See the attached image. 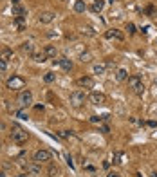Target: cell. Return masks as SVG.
<instances>
[{"label": "cell", "instance_id": "18", "mask_svg": "<svg viewBox=\"0 0 157 177\" xmlns=\"http://www.w3.org/2000/svg\"><path fill=\"white\" fill-rule=\"evenodd\" d=\"M33 60L38 62V63H43L47 60V54H45V52H34V54H33Z\"/></svg>", "mask_w": 157, "mask_h": 177}, {"label": "cell", "instance_id": "17", "mask_svg": "<svg viewBox=\"0 0 157 177\" xmlns=\"http://www.w3.org/2000/svg\"><path fill=\"white\" fill-rule=\"evenodd\" d=\"M126 78H128L126 69H117V73H116V80H117V82H125Z\"/></svg>", "mask_w": 157, "mask_h": 177}, {"label": "cell", "instance_id": "34", "mask_svg": "<svg viewBox=\"0 0 157 177\" xmlns=\"http://www.w3.org/2000/svg\"><path fill=\"white\" fill-rule=\"evenodd\" d=\"M105 67H107V69H116V62H107Z\"/></svg>", "mask_w": 157, "mask_h": 177}, {"label": "cell", "instance_id": "35", "mask_svg": "<svg viewBox=\"0 0 157 177\" xmlns=\"http://www.w3.org/2000/svg\"><path fill=\"white\" fill-rule=\"evenodd\" d=\"M101 132H103V134H108V132H110V128H108L107 125H101Z\"/></svg>", "mask_w": 157, "mask_h": 177}, {"label": "cell", "instance_id": "5", "mask_svg": "<svg viewBox=\"0 0 157 177\" xmlns=\"http://www.w3.org/2000/svg\"><path fill=\"white\" fill-rule=\"evenodd\" d=\"M31 103H33V94H31V91H24V92H20V96H18V105H20L22 108L29 107Z\"/></svg>", "mask_w": 157, "mask_h": 177}, {"label": "cell", "instance_id": "6", "mask_svg": "<svg viewBox=\"0 0 157 177\" xmlns=\"http://www.w3.org/2000/svg\"><path fill=\"white\" fill-rule=\"evenodd\" d=\"M76 85L81 87V89H92V87H94V80H92L90 76H81V78L76 80Z\"/></svg>", "mask_w": 157, "mask_h": 177}, {"label": "cell", "instance_id": "10", "mask_svg": "<svg viewBox=\"0 0 157 177\" xmlns=\"http://www.w3.org/2000/svg\"><path fill=\"white\" fill-rule=\"evenodd\" d=\"M105 36H107V38H110V40H112V38H114V40H123V38H125V36H123V33L119 31V29H110V31H107Z\"/></svg>", "mask_w": 157, "mask_h": 177}, {"label": "cell", "instance_id": "30", "mask_svg": "<svg viewBox=\"0 0 157 177\" xmlns=\"http://www.w3.org/2000/svg\"><path fill=\"white\" fill-rule=\"evenodd\" d=\"M60 135H62L63 139H71V137H72V134H71L69 130H62V132H60Z\"/></svg>", "mask_w": 157, "mask_h": 177}, {"label": "cell", "instance_id": "7", "mask_svg": "<svg viewBox=\"0 0 157 177\" xmlns=\"http://www.w3.org/2000/svg\"><path fill=\"white\" fill-rule=\"evenodd\" d=\"M89 100H90L94 105H103L105 101H107V96H105L103 92H92L90 96H89Z\"/></svg>", "mask_w": 157, "mask_h": 177}, {"label": "cell", "instance_id": "23", "mask_svg": "<svg viewBox=\"0 0 157 177\" xmlns=\"http://www.w3.org/2000/svg\"><path fill=\"white\" fill-rule=\"evenodd\" d=\"M121 157H123V152H119V150H117V152L114 154V161H112V163H114V165H121V163H123V161H121Z\"/></svg>", "mask_w": 157, "mask_h": 177}, {"label": "cell", "instance_id": "9", "mask_svg": "<svg viewBox=\"0 0 157 177\" xmlns=\"http://www.w3.org/2000/svg\"><path fill=\"white\" fill-rule=\"evenodd\" d=\"M54 63H58L63 71H71L72 69V62L69 58H60V60H54Z\"/></svg>", "mask_w": 157, "mask_h": 177}, {"label": "cell", "instance_id": "29", "mask_svg": "<svg viewBox=\"0 0 157 177\" xmlns=\"http://www.w3.org/2000/svg\"><path fill=\"white\" fill-rule=\"evenodd\" d=\"M126 31L130 33V34H134V33H136V25H134L132 22H130V24H126Z\"/></svg>", "mask_w": 157, "mask_h": 177}, {"label": "cell", "instance_id": "37", "mask_svg": "<svg viewBox=\"0 0 157 177\" xmlns=\"http://www.w3.org/2000/svg\"><path fill=\"white\" fill-rule=\"evenodd\" d=\"M148 125H150V126H157V123H155V121H148Z\"/></svg>", "mask_w": 157, "mask_h": 177}, {"label": "cell", "instance_id": "40", "mask_svg": "<svg viewBox=\"0 0 157 177\" xmlns=\"http://www.w3.org/2000/svg\"><path fill=\"white\" fill-rule=\"evenodd\" d=\"M110 2H112V4H114V2H119V0H110Z\"/></svg>", "mask_w": 157, "mask_h": 177}, {"label": "cell", "instance_id": "24", "mask_svg": "<svg viewBox=\"0 0 157 177\" xmlns=\"http://www.w3.org/2000/svg\"><path fill=\"white\" fill-rule=\"evenodd\" d=\"M15 22H16V27L20 29V31H24V16H15Z\"/></svg>", "mask_w": 157, "mask_h": 177}, {"label": "cell", "instance_id": "38", "mask_svg": "<svg viewBox=\"0 0 157 177\" xmlns=\"http://www.w3.org/2000/svg\"><path fill=\"white\" fill-rule=\"evenodd\" d=\"M11 2H13V4H20V0H11Z\"/></svg>", "mask_w": 157, "mask_h": 177}, {"label": "cell", "instance_id": "4", "mask_svg": "<svg viewBox=\"0 0 157 177\" xmlns=\"http://www.w3.org/2000/svg\"><path fill=\"white\" fill-rule=\"evenodd\" d=\"M52 154L49 150H38V152H34V156H33V161L34 163H38V165H42V163H47V161H51Z\"/></svg>", "mask_w": 157, "mask_h": 177}, {"label": "cell", "instance_id": "20", "mask_svg": "<svg viewBox=\"0 0 157 177\" xmlns=\"http://www.w3.org/2000/svg\"><path fill=\"white\" fill-rule=\"evenodd\" d=\"M43 52L47 54V58H56V47H54V45H47Z\"/></svg>", "mask_w": 157, "mask_h": 177}, {"label": "cell", "instance_id": "11", "mask_svg": "<svg viewBox=\"0 0 157 177\" xmlns=\"http://www.w3.org/2000/svg\"><path fill=\"white\" fill-rule=\"evenodd\" d=\"M24 166H25V170H27L29 174H34V175H38V174L42 172V168L38 166V163H34V161H33V163H27V165H24Z\"/></svg>", "mask_w": 157, "mask_h": 177}, {"label": "cell", "instance_id": "15", "mask_svg": "<svg viewBox=\"0 0 157 177\" xmlns=\"http://www.w3.org/2000/svg\"><path fill=\"white\" fill-rule=\"evenodd\" d=\"M22 51L25 52V54H29V56H33L34 54V47H33L31 42H24L22 43Z\"/></svg>", "mask_w": 157, "mask_h": 177}, {"label": "cell", "instance_id": "41", "mask_svg": "<svg viewBox=\"0 0 157 177\" xmlns=\"http://www.w3.org/2000/svg\"><path fill=\"white\" fill-rule=\"evenodd\" d=\"M0 177H4V174H0Z\"/></svg>", "mask_w": 157, "mask_h": 177}, {"label": "cell", "instance_id": "22", "mask_svg": "<svg viewBox=\"0 0 157 177\" xmlns=\"http://www.w3.org/2000/svg\"><path fill=\"white\" fill-rule=\"evenodd\" d=\"M105 71H107L105 63H98V65H94V73H96V74H103Z\"/></svg>", "mask_w": 157, "mask_h": 177}, {"label": "cell", "instance_id": "14", "mask_svg": "<svg viewBox=\"0 0 157 177\" xmlns=\"http://www.w3.org/2000/svg\"><path fill=\"white\" fill-rule=\"evenodd\" d=\"M126 80H128V87H130V89H136L137 85H141V83H143L139 76H128Z\"/></svg>", "mask_w": 157, "mask_h": 177}, {"label": "cell", "instance_id": "28", "mask_svg": "<svg viewBox=\"0 0 157 177\" xmlns=\"http://www.w3.org/2000/svg\"><path fill=\"white\" fill-rule=\"evenodd\" d=\"M58 172H60V170H58V166H54V165H51V166H49V177H54Z\"/></svg>", "mask_w": 157, "mask_h": 177}, {"label": "cell", "instance_id": "16", "mask_svg": "<svg viewBox=\"0 0 157 177\" xmlns=\"http://www.w3.org/2000/svg\"><path fill=\"white\" fill-rule=\"evenodd\" d=\"M85 9H87V4H85L83 0L74 2V11H76V13H85Z\"/></svg>", "mask_w": 157, "mask_h": 177}, {"label": "cell", "instance_id": "19", "mask_svg": "<svg viewBox=\"0 0 157 177\" xmlns=\"http://www.w3.org/2000/svg\"><path fill=\"white\" fill-rule=\"evenodd\" d=\"M105 7V2L103 0H96L94 4H92V11H96V13H101Z\"/></svg>", "mask_w": 157, "mask_h": 177}, {"label": "cell", "instance_id": "39", "mask_svg": "<svg viewBox=\"0 0 157 177\" xmlns=\"http://www.w3.org/2000/svg\"><path fill=\"white\" fill-rule=\"evenodd\" d=\"M152 177H157V172H154V174H152Z\"/></svg>", "mask_w": 157, "mask_h": 177}, {"label": "cell", "instance_id": "8", "mask_svg": "<svg viewBox=\"0 0 157 177\" xmlns=\"http://www.w3.org/2000/svg\"><path fill=\"white\" fill-rule=\"evenodd\" d=\"M38 20H40V24H51V22L54 20V13H51V11H43V13L38 15Z\"/></svg>", "mask_w": 157, "mask_h": 177}, {"label": "cell", "instance_id": "13", "mask_svg": "<svg viewBox=\"0 0 157 177\" xmlns=\"http://www.w3.org/2000/svg\"><path fill=\"white\" fill-rule=\"evenodd\" d=\"M13 15H15V16H24V18H25L27 11L24 9L20 4H13Z\"/></svg>", "mask_w": 157, "mask_h": 177}, {"label": "cell", "instance_id": "1", "mask_svg": "<svg viewBox=\"0 0 157 177\" xmlns=\"http://www.w3.org/2000/svg\"><path fill=\"white\" fill-rule=\"evenodd\" d=\"M87 101V94H85V91H74L72 94H71V105L72 107H81V105Z\"/></svg>", "mask_w": 157, "mask_h": 177}, {"label": "cell", "instance_id": "32", "mask_svg": "<svg viewBox=\"0 0 157 177\" xmlns=\"http://www.w3.org/2000/svg\"><path fill=\"white\" fill-rule=\"evenodd\" d=\"M16 116H18L20 119H27V114H25V110H18V112H16Z\"/></svg>", "mask_w": 157, "mask_h": 177}, {"label": "cell", "instance_id": "26", "mask_svg": "<svg viewBox=\"0 0 157 177\" xmlns=\"http://www.w3.org/2000/svg\"><path fill=\"white\" fill-rule=\"evenodd\" d=\"M134 92L137 94V96H143V94H145V85L141 83V85H137L136 89H134Z\"/></svg>", "mask_w": 157, "mask_h": 177}, {"label": "cell", "instance_id": "21", "mask_svg": "<svg viewBox=\"0 0 157 177\" xmlns=\"http://www.w3.org/2000/svg\"><path fill=\"white\" fill-rule=\"evenodd\" d=\"M54 78H56V74H54V73H45L43 82H45V83H52V82H54Z\"/></svg>", "mask_w": 157, "mask_h": 177}, {"label": "cell", "instance_id": "36", "mask_svg": "<svg viewBox=\"0 0 157 177\" xmlns=\"http://www.w3.org/2000/svg\"><path fill=\"white\" fill-rule=\"evenodd\" d=\"M107 177H119V174H117V172H108Z\"/></svg>", "mask_w": 157, "mask_h": 177}, {"label": "cell", "instance_id": "2", "mask_svg": "<svg viewBox=\"0 0 157 177\" xmlns=\"http://www.w3.org/2000/svg\"><path fill=\"white\" fill-rule=\"evenodd\" d=\"M27 132L25 130H22V128H15L13 132H11V139H13V143H16V145H24L25 141H27Z\"/></svg>", "mask_w": 157, "mask_h": 177}, {"label": "cell", "instance_id": "42", "mask_svg": "<svg viewBox=\"0 0 157 177\" xmlns=\"http://www.w3.org/2000/svg\"><path fill=\"white\" fill-rule=\"evenodd\" d=\"M155 85H157V78H155Z\"/></svg>", "mask_w": 157, "mask_h": 177}, {"label": "cell", "instance_id": "27", "mask_svg": "<svg viewBox=\"0 0 157 177\" xmlns=\"http://www.w3.org/2000/svg\"><path fill=\"white\" fill-rule=\"evenodd\" d=\"M83 33L87 34V36H96V31L92 29V27H90V25H87V27L83 29Z\"/></svg>", "mask_w": 157, "mask_h": 177}, {"label": "cell", "instance_id": "3", "mask_svg": "<svg viewBox=\"0 0 157 177\" xmlns=\"http://www.w3.org/2000/svg\"><path fill=\"white\" fill-rule=\"evenodd\" d=\"M24 87H25V80L20 76H13L7 80V89H11V91H20Z\"/></svg>", "mask_w": 157, "mask_h": 177}, {"label": "cell", "instance_id": "33", "mask_svg": "<svg viewBox=\"0 0 157 177\" xmlns=\"http://www.w3.org/2000/svg\"><path fill=\"white\" fill-rule=\"evenodd\" d=\"M65 159H67V165H69L71 168H74V163H72V159H71V156H69V154H65Z\"/></svg>", "mask_w": 157, "mask_h": 177}, {"label": "cell", "instance_id": "25", "mask_svg": "<svg viewBox=\"0 0 157 177\" xmlns=\"http://www.w3.org/2000/svg\"><path fill=\"white\" fill-rule=\"evenodd\" d=\"M80 60H81L83 63L90 62V60H92V54H90V52H83V54H80Z\"/></svg>", "mask_w": 157, "mask_h": 177}, {"label": "cell", "instance_id": "12", "mask_svg": "<svg viewBox=\"0 0 157 177\" xmlns=\"http://www.w3.org/2000/svg\"><path fill=\"white\" fill-rule=\"evenodd\" d=\"M11 58H13V51H11L9 47H2V49H0V60L7 62Z\"/></svg>", "mask_w": 157, "mask_h": 177}, {"label": "cell", "instance_id": "31", "mask_svg": "<svg viewBox=\"0 0 157 177\" xmlns=\"http://www.w3.org/2000/svg\"><path fill=\"white\" fill-rule=\"evenodd\" d=\"M7 69V62H4V60H0V73H4Z\"/></svg>", "mask_w": 157, "mask_h": 177}]
</instances>
